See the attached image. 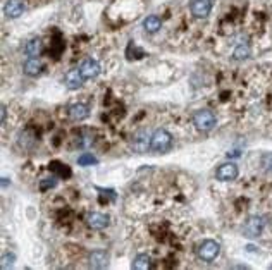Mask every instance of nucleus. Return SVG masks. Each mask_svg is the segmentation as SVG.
Masks as SVG:
<instances>
[{
    "instance_id": "17",
    "label": "nucleus",
    "mask_w": 272,
    "mask_h": 270,
    "mask_svg": "<svg viewBox=\"0 0 272 270\" xmlns=\"http://www.w3.org/2000/svg\"><path fill=\"white\" fill-rule=\"evenodd\" d=\"M133 146L136 148V152H141V153H143L147 148H150V140H147V138H145V133H143V131H141V133H138L136 136H135Z\"/></svg>"
},
{
    "instance_id": "2",
    "label": "nucleus",
    "mask_w": 272,
    "mask_h": 270,
    "mask_svg": "<svg viewBox=\"0 0 272 270\" xmlns=\"http://www.w3.org/2000/svg\"><path fill=\"white\" fill-rule=\"evenodd\" d=\"M193 122H195L196 129L200 131H210L215 126V115L212 110L207 108H200L193 114Z\"/></svg>"
},
{
    "instance_id": "20",
    "label": "nucleus",
    "mask_w": 272,
    "mask_h": 270,
    "mask_svg": "<svg viewBox=\"0 0 272 270\" xmlns=\"http://www.w3.org/2000/svg\"><path fill=\"white\" fill-rule=\"evenodd\" d=\"M98 162V160L95 159V155H91V153H81L80 157H78V164L83 167H88V166H95V164Z\"/></svg>"
},
{
    "instance_id": "18",
    "label": "nucleus",
    "mask_w": 272,
    "mask_h": 270,
    "mask_svg": "<svg viewBox=\"0 0 272 270\" xmlns=\"http://www.w3.org/2000/svg\"><path fill=\"white\" fill-rule=\"evenodd\" d=\"M48 169H50L52 172H55L59 178H69L71 176V169L66 167L64 164H61V162H52Z\"/></svg>"
},
{
    "instance_id": "25",
    "label": "nucleus",
    "mask_w": 272,
    "mask_h": 270,
    "mask_svg": "<svg viewBox=\"0 0 272 270\" xmlns=\"http://www.w3.org/2000/svg\"><path fill=\"white\" fill-rule=\"evenodd\" d=\"M7 184H9V181H7V178H3V179H2V186L5 187Z\"/></svg>"
},
{
    "instance_id": "14",
    "label": "nucleus",
    "mask_w": 272,
    "mask_h": 270,
    "mask_svg": "<svg viewBox=\"0 0 272 270\" xmlns=\"http://www.w3.org/2000/svg\"><path fill=\"white\" fill-rule=\"evenodd\" d=\"M23 71L28 76H38V74L42 73V62H40L38 59H28V61L23 64Z\"/></svg>"
},
{
    "instance_id": "11",
    "label": "nucleus",
    "mask_w": 272,
    "mask_h": 270,
    "mask_svg": "<svg viewBox=\"0 0 272 270\" xmlns=\"http://www.w3.org/2000/svg\"><path fill=\"white\" fill-rule=\"evenodd\" d=\"M88 115H90V110H88V107L83 103H74L73 107L69 108V117L73 119V121H85Z\"/></svg>"
},
{
    "instance_id": "10",
    "label": "nucleus",
    "mask_w": 272,
    "mask_h": 270,
    "mask_svg": "<svg viewBox=\"0 0 272 270\" xmlns=\"http://www.w3.org/2000/svg\"><path fill=\"white\" fill-rule=\"evenodd\" d=\"M215 176H217L219 181H233L238 178V166L236 164H224L217 169Z\"/></svg>"
},
{
    "instance_id": "3",
    "label": "nucleus",
    "mask_w": 272,
    "mask_h": 270,
    "mask_svg": "<svg viewBox=\"0 0 272 270\" xmlns=\"http://www.w3.org/2000/svg\"><path fill=\"white\" fill-rule=\"evenodd\" d=\"M219 251H221L219 243L212 241V239H207V241H203L202 245L198 246L196 255H198V258L203 262H214L215 258L219 257Z\"/></svg>"
},
{
    "instance_id": "6",
    "label": "nucleus",
    "mask_w": 272,
    "mask_h": 270,
    "mask_svg": "<svg viewBox=\"0 0 272 270\" xmlns=\"http://www.w3.org/2000/svg\"><path fill=\"white\" fill-rule=\"evenodd\" d=\"M91 269H107L109 267V253L105 250H95L88 257Z\"/></svg>"
},
{
    "instance_id": "22",
    "label": "nucleus",
    "mask_w": 272,
    "mask_h": 270,
    "mask_svg": "<svg viewBox=\"0 0 272 270\" xmlns=\"http://www.w3.org/2000/svg\"><path fill=\"white\" fill-rule=\"evenodd\" d=\"M55 184H57V179H55V178L43 179V181L40 182V189H42V191H47V189H50V187H54Z\"/></svg>"
},
{
    "instance_id": "5",
    "label": "nucleus",
    "mask_w": 272,
    "mask_h": 270,
    "mask_svg": "<svg viewBox=\"0 0 272 270\" xmlns=\"http://www.w3.org/2000/svg\"><path fill=\"white\" fill-rule=\"evenodd\" d=\"M264 227H266V220H264L262 217H252V219H248L247 224H245L243 232L247 238H257V236H260V232L264 231Z\"/></svg>"
},
{
    "instance_id": "24",
    "label": "nucleus",
    "mask_w": 272,
    "mask_h": 270,
    "mask_svg": "<svg viewBox=\"0 0 272 270\" xmlns=\"http://www.w3.org/2000/svg\"><path fill=\"white\" fill-rule=\"evenodd\" d=\"M5 115H7L5 107H2V124H5Z\"/></svg>"
},
{
    "instance_id": "4",
    "label": "nucleus",
    "mask_w": 272,
    "mask_h": 270,
    "mask_svg": "<svg viewBox=\"0 0 272 270\" xmlns=\"http://www.w3.org/2000/svg\"><path fill=\"white\" fill-rule=\"evenodd\" d=\"M78 69H80V73L85 81L95 80V78L100 74V64L96 62L95 59H85V61L78 66Z\"/></svg>"
},
{
    "instance_id": "16",
    "label": "nucleus",
    "mask_w": 272,
    "mask_h": 270,
    "mask_svg": "<svg viewBox=\"0 0 272 270\" xmlns=\"http://www.w3.org/2000/svg\"><path fill=\"white\" fill-rule=\"evenodd\" d=\"M150 257L148 255H145V253H141V255H136L135 257V260H133V269H138V270H147V269H150Z\"/></svg>"
},
{
    "instance_id": "1",
    "label": "nucleus",
    "mask_w": 272,
    "mask_h": 270,
    "mask_svg": "<svg viewBox=\"0 0 272 270\" xmlns=\"http://www.w3.org/2000/svg\"><path fill=\"white\" fill-rule=\"evenodd\" d=\"M171 145H173V136H171L166 129H157L152 134L150 150H154V152H159V153L167 152V150L171 148Z\"/></svg>"
},
{
    "instance_id": "19",
    "label": "nucleus",
    "mask_w": 272,
    "mask_h": 270,
    "mask_svg": "<svg viewBox=\"0 0 272 270\" xmlns=\"http://www.w3.org/2000/svg\"><path fill=\"white\" fill-rule=\"evenodd\" d=\"M248 55H250V45L248 43L238 45V47L234 48V52H233V57L236 59V61H243V59H247Z\"/></svg>"
},
{
    "instance_id": "21",
    "label": "nucleus",
    "mask_w": 272,
    "mask_h": 270,
    "mask_svg": "<svg viewBox=\"0 0 272 270\" xmlns=\"http://www.w3.org/2000/svg\"><path fill=\"white\" fill-rule=\"evenodd\" d=\"M16 262V255L14 253H3L2 258H0V267L2 269H10Z\"/></svg>"
},
{
    "instance_id": "7",
    "label": "nucleus",
    "mask_w": 272,
    "mask_h": 270,
    "mask_svg": "<svg viewBox=\"0 0 272 270\" xmlns=\"http://www.w3.org/2000/svg\"><path fill=\"white\" fill-rule=\"evenodd\" d=\"M189 10L195 17H200V19L207 17L212 10V0H193Z\"/></svg>"
},
{
    "instance_id": "13",
    "label": "nucleus",
    "mask_w": 272,
    "mask_h": 270,
    "mask_svg": "<svg viewBox=\"0 0 272 270\" xmlns=\"http://www.w3.org/2000/svg\"><path fill=\"white\" fill-rule=\"evenodd\" d=\"M42 50H43V43H42V40L40 38L29 40V42L26 43V48H24L26 55H28L29 59H36L40 54H42Z\"/></svg>"
},
{
    "instance_id": "12",
    "label": "nucleus",
    "mask_w": 272,
    "mask_h": 270,
    "mask_svg": "<svg viewBox=\"0 0 272 270\" xmlns=\"http://www.w3.org/2000/svg\"><path fill=\"white\" fill-rule=\"evenodd\" d=\"M83 76H81L80 69H73L69 71L68 74H66V86H68L69 90H78L81 88V85H83Z\"/></svg>"
},
{
    "instance_id": "9",
    "label": "nucleus",
    "mask_w": 272,
    "mask_h": 270,
    "mask_svg": "<svg viewBox=\"0 0 272 270\" xmlns=\"http://www.w3.org/2000/svg\"><path fill=\"white\" fill-rule=\"evenodd\" d=\"M24 12V3L23 0H7V3L3 5V14L10 19H16L21 14Z\"/></svg>"
},
{
    "instance_id": "23",
    "label": "nucleus",
    "mask_w": 272,
    "mask_h": 270,
    "mask_svg": "<svg viewBox=\"0 0 272 270\" xmlns=\"http://www.w3.org/2000/svg\"><path fill=\"white\" fill-rule=\"evenodd\" d=\"M262 166L266 171H272V153H266L262 157Z\"/></svg>"
},
{
    "instance_id": "15",
    "label": "nucleus",
    "mask_w": 272,
    "mask_h": 270,
    "mask_svg": "<svg viewBox=\"0 0 272 270\" xmlns=\"http://www.w3.org/2000/svg\"><path fill=\"white\" fill-rule=\"evenodd\" d=\"M143 28L147 29L148 33H157L160 28H162V21L157 16H148L147 19L143 21Z\"/></svg>"
},
{
    "instance_id": "8",
    "label": "nucleus",
    "mask_w": 272,
    "mask_h": 270,
    "mask_svg": "<svg viewBox=\"0 0 272 270\" xmlns=\"http://www.w3.org/2000/svg\"><path fill=\"white\" fill-rule=\"evenodd\" d=\"M87 222H88V226H90L91 229H95V231H102V229H105L107 226H109L110 219H109V215H105V213L93 212L88 215Z\"/></svg>"
}]
</instances>
